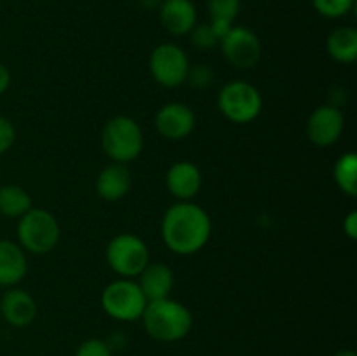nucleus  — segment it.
<instances>
[{
	"mask_svg": "<svg viewBox=\"0 0 357 356\" xmlns=\"http://www.w3.org/2000/svg\"><path fill=\"white\" fill-rule=\"evenodd\" d=\"M26 272V251L14 241L0 239V286L13 288L23 281Z\"/></svg>",
	"mask_w": 357,
	"mask_h": 356,
	"instance_id": "nucleus-16",
	"label": "nucleus"
},
{
	"mask_svg": "<svg viewBox=\"0 0 357 356\" xmlns=\"http://www.w3.org/2000/svg\"><path fill=\"white\" fill-rule=\"evenodd\" d=\"M142 321L150 337L166 344L185 339L194 327L192 311L171 297L146 304Z\"/></svg>",
	"mask_w": 357,
	"mask_h": 356,
	"instance_id": "nucleus-2",
	"label": "nucleus"
},
{
	"mask_svg": "<svg viewBox=\"0 0 357 356\" xmlns=\"http://www.w3.org/2000/svg\"><path fill=\"white\" fill-rule=\"evenodd\" d=\"M17 244L33 255H45L56 248L61 236L59 222L44 208H31L17 218Z\"/></svg>",
	"mask_w": 357,
	"mask_h": 356,
	"instance_id": "nucleus-4",
	"label": "nucleus"
},
{
	"mask_svg": "<svg viewBox=\"0 0 357 356\" xmlns=\"http://www.w3.org/2000/svg\"><path fill=\"white\" fill-rule=\"evenodd\" d=\"M344 232L347 234L349 239H357V212L347 213L344 218Z\"/></svg>",
	"mask_w": 357,
	"mask_h": 356,
	"instance_id": "nucleus-27",
	"label": "nucleus"
},
{
	"mask_svg": "<svg viewBox=\"0 0 357 356\" xmlns=\"http://www.w3.org/2000/svg\"><path fill=\"white\" fill-rule=\"evenodd\" d=\"M149 68L157 84L164 87H178L187 82L190 63L187 52L180 45L164 42L150 52Z\"/></svg>",
	"mask_w": 357,
	"mask_h": 356,
	"instance_id": "nucleus-8",
	"label": "nucleus"
},
{
	"mask_svg": "<svg viewBox=\"0 0 357 356\" xmlns=\"http://www.w3.org/2000/svg\"><path fill=\"white\" fill-rule=\"evenodd\" d=\"M145 136L142 126L129 115L108 119L101 131V149L112 163L128 164L143 152Z\"/></svg>",
	"mask_w": 357,
	"mask_h": 356,
	"instance_id": "nucleus-3",
	"label": "nucleus"
},
{
	"mask_svg": "<svg viewBox=\"0 0 357 356\" xmlns=\"http://www.w3.org/2000/svg\"><path fill=\"white\" fill-rule=\"evenodd\" d=\"M16 142V128L13 121L0 115V156L6 154Z\"/></svg>",
	"mask_w": 357,
	"mask_h": 356,
	"instance_id": "nucleus-26",
	"label": "nucleus"
},
{
	"mask_svg": "<svg viewBox=\"0 0 357 356\" xmlns=\"http://www.w3.org/2000/svg\"><path fill=\"white\" fill-rule=\"evenodd\" d=\"M211 218L208 212L192 201H178L166 209L160 232L166 246L176 255H194L211 237Z\"/></svg>",
	"mask_w": 357,
	"mask_h": 356,
	"instance_id": "nucleus-1",
	"label": "nucleus"
},
{
	"mask_svg": "<svg viewBox=\"0 0 357 356\" xmlns=\"http://www.w3.org/2000/svg\"><path fill=\"white\" fill-rule=\"evenodd\" d=\"M33 208L31 195L21 185L9 184L0 187V215L20 218Z\"/></svg>",
	"mask_w": 357,
	"mask_h": 356,
	"instance_id": "nucleus-19",
	"label": "nucleus"
},
{
	"mask_svg": "<svg viewBox=\"0 0 357 356\" xmlns=\"http://www.w3.org/2000/svg\"><path fill=\"white\" fill-rule=\"evenodd\" d=\"M190 40L192 44L195 45L197 49H213L216 44H220L218 37L213 31L211 24H195L194 28L190 30Z\"/></svg>",
	"mask_w": 357,
	"mask_h": 356,
	"instance_id": "nucleus-23",
	"label": "nucleus"
},
{
	"mask_svg": "<svg viewBox=\"0 0 357 356\" xmlns=\"http://www.w3.org/2000/svg\"><path fill=\"white\" fill-rule=\"evenodd\" d=\"M37 313V300L23 288H16V286L7 288L0 299V314L10 327H28L35 321Z\"/></svg>",
	"mask_w": 357,
	"mask_h": 356,
	"instance_id": "nucleus-12",
	"label": "nucleus"
},
{
	"mask_svg": "<svg viewBox=\"0 0 357 356\" xmlns=\"http://www.w3.org/2000/svg\"><path fill=\"white\" fill-rule=\"evenodd\" d=\"M333 356H357V353L354 349H340V351L335 353Z\"/></svg>",
	"mask_w": 357,
	"mask_h": 356,
	"instance_id": "nucleus-30",
	"label": "nucleus"
},
{
	"mask_svg": "<svg viewBox=\"0 0 357 356\" xmlns=\"http://www.w3.org/2000/svg\"><path fill=\"white\" fill-rule=\"evenodd\" d=\"M345 128L344 112L333 105H321L309 115L305 124L307 138L316 147H331L340 140Z\"/></svg>",
	"mask_w": 357,
	"mask_h": 356,
	"instance_id": "nucleus-10",
	"label": "nucleus"
},
{
	"mask_svg": "<svg viewBox=\"0 0 357 356\" xmlns=\"http://www.w3.org/2000/svg\"><path fill=\"white\" fill-rule=\"evenodd\" d=\"M335 184L338 185L344 194L356 198L357 195V156L354 152H347L338 157L333 168Z\"/></svg>",
	"mask_w": 357,
	"mask_h": 356,
	"instance_id": "nucleus-20",
	"label": "nucleus"
},
{
	"mask_svg": "<svg viewBox=\"0 0 357 356\" xmlns=\"http://www.w3.org/2000/svg\"><path fill=\"white\" fill-rule=\"evenodd\" d=\"M356 0H312V6L321 16L337 20L349 14L354 7Z\"/></svg>",
	"mask_w": 357,
	"mask_h": 356,
	"instance_id": "nucleus-22",
	"label": "nucleus"
},
{
	"mask_svg": "<svg viewBox=\"0 0 357 356\" xmlns=\"http://www.w3.org/2000/svg\"><path fill=\"white\" fill-rule=\"evenodd\" d=\"M10 86V72L2 61H0V96L9 89Z\"/></svg>",
	"mask_w": 357,
	"mask_h": 356,
	"instance_id": "nucleus-28",
	"label": "nucleus"
},
{
	"mask_svg": "<svg viewBox=\"0 0 357 356\" xmlns=\"http://www.w3.org/2000/svg\"><path fill=\"white\" fill-rule=\"evenodd\" d=\"M105 257L115 274L135 279L150 262V250L142 237L131 232H121L108 241Z\"/></svg>",
	"mask_w": 357,
	"mask_h": 356,
	"instance_id": "nucleus-5",
	"label": "nucleus"
},
{
	"mask_svg": "<svg viewBox=\"0 0 357 356\" xmlns=\"http://www.w3.org/2000/svg\"><path fill=\"white\" fill-rule=\"evenodd\" d=\"M187 80L192 86L197 87V89H206L215 80V73H213V70L208 65H195L190 66V70H188Z\"/></svg>",
	"mask_w": 357,
	"mask_h": 356,
	"instance_id": "nucleus-25",
	"label": "nucleus"
},
{
	"mask_svg": "<svg viewBox=\"0 0 357 356\" xmlns=\"http://www.w3.org/2000/svg\"><path fill=\"white\" fill-rule=\"evenodd\" d=\"M143 9H159L162 0H138Z\"/></svg>",
	"mask_w": 357,
	"mask_h": 356,
	"instance_id": "nucleus-29",
	"label": "nucleus"
},
{
	"mask_svg": "<svg viewBox=\"0 0 357 356\" xmlns=\"http://www.w3.org/2000/svg\"><path fill=\"white\" fill-rule=\"evenodd\" d=\"M326 52L337 63H352L357 59V30L352 27H338L328 35Z\"/></svg>",
	"mask_w": 357,
	"mask_h": 356,
	"instance_id": "nucleus-18",
	"label": "nucleus"
},
{
	"mask_svg": "<svg viewBox=\"0 0 357 356\" xmlns=\"http://www.w3.org/2000/svg\"><path fill=\"white\" fill-rule=\"evenodd\" d=\"M73 356H114V351L107 344V341H101V339H87V341H84L77 348Z\"/></svg>",
	"mask_w": 357,
	"mask_h": 356,
	"instance_id": "nucleus-24",
	"label": "nucleus"
},
{
	"mask_svg": "<svg viewBox=\"0 0 357 356\" xmlns=\"http://www.w3.org/2000/svg\"><path fill=\"white\" fill-rule=\"evenodd\" d=\"M157 10L160 24L171 35H188L197 24V9L192 0H162Z\"/></svg>",
	"mask_w": 357,
	"mask_h": 356,
	"instance_id": "nucleus-14",
	"label": "nucleus"
},
{
	"mask_svg": "<svg viewBox=\"0 0 357 356\" xmlns=\"http://www.w3.org/2000/svg\"><path fill=\"white\" fill-rule=\"evenodd\" d=\"M136 283L149 302L167 299L173 292L174 272L169 265L162 264V262H149L146 267L138 274Z\"/></svg>",
	"mask_w": 357,
	"mask_h": 356,
	"instance_id": "nucleus-15",
	"label": "nucleus"
},
{
	"mask_svg": "<svg viewBox=\"0 0 357 356\" xmlns=\"http://www.w3.org/2000/svg\"><path fill=\"white\" fill-rule=\"evenodd\" d=\"M166 187L178 201H192L202 187L201 170L190 161H178L171 164L166 173Z\"/></svg>",
	"mask_w": 357,
	"mask_h": 356,
	"instance_id": "nucleus-13",
	"label": "nucleus"
},
{
	"mask_svg": "<svg viewBox=\"0 0 357 356\" xmlns=\"http://www.w3.org/2000/svg\"><path fill=\"white\" fill-rule=\"evenodd\" d=\"M132 175L126 164L112 163L100 171L96 178V192L105 201H119L131 191Z\"/></svg>",
	"mask_w": 357,
	"mask_h": 356,
	"instance_id": "nucleus-17",
	"label": "nucleus"
},
{
	"mask_svg": "<svg viewBox=\"0 0 357 356\" xmlns=\"http://www.w3.org/2000/svg\"><path fill=\"white\" fill-rule=\"evenodd\" d=\"M218 108L230 122L248 124L260 115L264 98L253 84L246 80H232L220 89Z\"/></svg>",
	"mask_w": 357,
	"mask_h": 356,
	"instance_id": "nucleus-6",
	"label": "nucleus"
},
{
	"mask_svg": "<svg viewBox=\"0 0 357 356\" xmlns=\"http://www.w3.org/2000/svg\"><path fill=\"white\" fill-rule=\"evenodd\" d=\"M195 128V114L192 107L181 101H171L162 105L155 114V129L162 138L178 142L187 136Z\"/></svg>",
	"mask_w": 357,
	"mask_h": 356,
	"instance_id": "nucleus-11",
	"label": "nucleus"
},
{
	"mask_svg": "<svg viewBox=\"0 0 357 356\" xmlns=\"http://www.w3.org/2000/svg\"><path fill=\"white\" fill-rule=\"evenodd\" d=\"M101 307L110 318L117 321L142 320L149 300L143 295L142 288L135 279L121 278L112 281L101 292Z\"/></svg>",
	"mask_w": 357,
	"mask_h": 356,
	"instance_id": "nucleus-7",
	"label": "nucleus"
},
{
	"mask_svg": "<svg viewBox=\"0 0 357 356\" xmlns=\"http://www.w3.org/2000/svg\"><path fill=\"white\" fill-rule=\"evenodd\" d=\"M223 56L232 66L250 70L260 61L261 42L253 30L246 27H232L229 34L220 40Z\"/></svg>",
	"mask_w": 357,
	"mask_h": 356,
	"instance_id": "nucleus-9",
	"label": "nucleus"
},
{
	"mask_svg": "<svg viewBox=\"0 0 357 356\" xmlns=\"http://www.w3.org/2000/svg\"><path fill=\"white\" fill-rule=\"evenodd\" d=\"M208 10L211 21H225L234 24L236 17L239 16L241 0H209Z\"/></svg>",
	"mask_w": 357,
	"mask_h": 356,
	"instance_id": "nucleus-21",
	"label": "nucleus"
}]
</instances>
